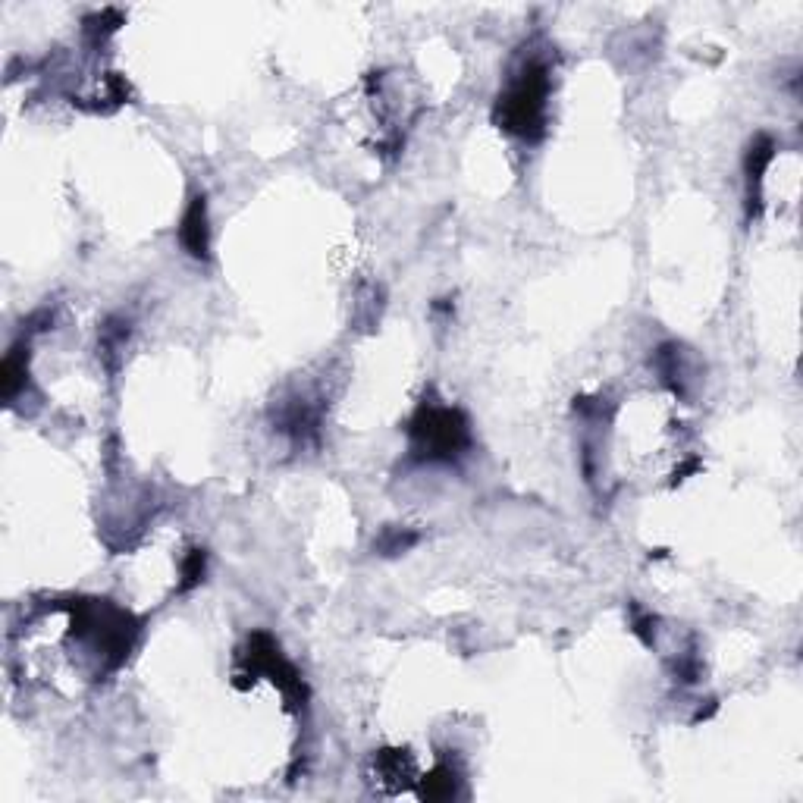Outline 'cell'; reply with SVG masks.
Masks as SVG:
<instances>
[{
    "label": "cell",
    "mask_w": 803,
    "mask_h": 803,
    "mask_svg": "<svg viewBox=\"0 0 803 803\" xmlns=\"http://www.w3.org/2000/svg\"><path fill=\"white\" fill-rule=\"evenodd\" d=\"M546 98H549V73L543 63L534 60L499 95L496 123L512 135H521V139H537L543 132Z\"/></svg>",
    "instance_id": "6da1fadb"
},
{
    "label": "cell",
    "mask_w": 803,
    "mask_h": 803,
    "mask_svg": "<svg viewBox=\"0 0 803 803\" xmlns=\"http://www.w3.org/2000/svg\"><path fill=\"white\" fill-rule=\"evenodd\" d=\"M408 433H411V452L424 458V462H455L471 446L465 415L449 405L424 402L418 415L411 418Z\"/></svg>",
    "instance_id": "7a4b0ae2"
},
{
    "label": "cell",
    "mask_w": 803,
    "mask_h": 803,
    "mask_svg": "<svg viewBox=\"0 0 803 803\" xmlns=\"http://www.w3.org/2000/svg\"><path fill=\"white\" fill-rule=\"evenodd\" d=\"M179 242H182V248H186L192 258L208 261V251H211V229H208V201H204V195L192 198L189 211L182 214V223H179Z\"/></svg>",
    "instance_id": "3957f363"
},
{
    "label": "cell",
    "mask_w": 803,
    "mask_h": 803,
    "mask_svg": "<svg viewBox=\"0 0 803 803\" xmlns=\"http://www.w3.org/2000/svg\"><path fill=\"white\" fill-rule=\"evenodd\" d=\"M775 157V142L769 135H756L747 148V160H744V170H747V214L756 217L760 214V182H763V173L766 167L772 164Z\"/></svg>",
    "instance_id": "277c9868"
},
{
    "label": "cell",
    "mask_w": 803,
    "mask_h": 803,
    "mask_svg": "<svg viewBox=\"0 0 803 803\" xmlns=\"http://www.w3.org/2000/svg\"><path fill=\"white\" fill-rule=\"evenodd\" d=\"M424 800H452L458 794V775L452 772V766H440L433 769L430 775H424L421 791Z\"/></svg>",
    "instance_id": "5b68a950"
},
{
    "label": "cell",
    "mask_w": 803,
    "mask_h": 803,
    "mask_svg": "<svg viewBox=\"0 0 803 803\" xmlns=\"http://www.w3.org/2000/svg\"><path fill=\"white\" fill-rule=\"evenodd\" d=\"M22 386H26V361H22V349L16 346L4 358V367H0V389H4L7 399H13Z\"/></svg>",
    "instance_id": "8992f818"
},
{
    "label": "cell",
    "mask_w": 803,
    "mask_h": 803,
    "mask_svg": "<svg viewBox=\"0 0 803 803\" xmlns=\"http://www.w3.org/2000/svg\"><path fill=\"white\" fill-rule=\"evenodd\" d=\"M204 565H208V553H204V549H192V553L186 556V562H182V584H179V590H192L195 584H201Z\"/></svg>",
    "instance_id": "52a82bcc"
},
{
    "label": "cell",
    "mask_w": 803,
    "mask_h": 803,
    "mask_svg": "<svg viewBox=\"0 0 803 803\" xmlns=\"http://www.w3.org/2000/svg\"><path fill=\"white\" fill-rule=\"evenodd\" d=\"M415 540H418V534H408V531H386V537L377 543V549H380L383 556H396V553H402V549H408Z\"/></svg>",
    "instance_id": "ba28073f"
}]
</instances>
